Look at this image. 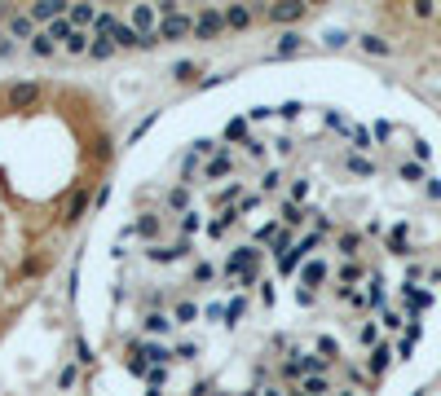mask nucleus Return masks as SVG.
<instances>
[{
	"mask_svg": "<svg viewBox=\"0 0 441 396\" xmlns=\"http://www.w3.org/2000/svg\"><path fill=\"white\" fill-rule=\"evenodd\" d=\"M304 194H309V181H296V185H292V198H296V203H300V198H304Z\"/></svg>",
	"mask_w": 441,
	"mask_h": 396,
	"instance_id": "57",
	"label": "nucleus"
},
{
	"mask_svg": "<svg viewBox=\"0 0 441 396\" xmlns=\"http://www.w3.org/2000/svg\"><path fill=\"white\" fill-rule=\"evenodd\" d=\"M362 278V264H345V269H340V286H353Z\"/></svg>",
	"mask_w": 441,
	"mask_h": 396,
	"instance_id": "39",
	"label": "nucleus"
},
{
	"mask_svg": "<svg viewBox=\"0 0 441 396\" xmlns=\"http://www.w3.org/2000/svg\"><path fill=\"white\" fill-rule=\"evenodd\" d=\"M9 53H14V44H9L5 36H0V58H9Z\"/></svg>",
	"mask_w": 441,
	"mask_h": 396,
	"instance_id": "59",
	"label": "nucleus"
},
{
	"mask_svg": "<svg viewBox=\"0 0 441 396\" xmlns=\"http://www.w3.org/2000/svg\"><path fill=\"white\" fill-rule=\"evenodd\" d=\"M154 119H159V115H146V119H142V123H137V128H133V137H128V141H137V137H146V128H150V123H154Z\"/></svg>",
	"mask_w": 441,
	"mask_h": 396,
	"instance_id": "51",
	"label": "nucleus"
},
{
	"mask_svg": "<svg viewBox=\"0 0 441 396\" xmlns=\"http://www.w3.org/2000/svg\"><path fill=\"white\" fill-rule=\"evenodd\" d=\"M296 264H304V255L292 247V251H282V255H278V273H296Z\"/></svg>",
	"mask_w": 441,
	"mask_h": 396,
	"instance_id": "29",
	"label": "nucleus"
},
{
	"mask_svg": "<svg viewBox=\"0 0 441 396\" xmlns=\"http://www.w3.org/2000/svg\"><path fill=\"white\" fill-rule=\"evenodd\" d=\"M225 141H243L247 146V119H229L225 123Z\"/></svg>",
	"mask_w": 441,
	"mask_h": 396,
	"instance_id": "27",
	"label": "nucleus"
},
{
	"mask_svg": "<svg viewBox=\"0 0 441 396\" xmlns=\"http://www.w3.org/2000/svg\"><path fill=\"white\" fill-rule=\"evenodd\" d=\"M203 313H207V317H212V322H221V326H225V308H221V304H207Z\"/></svg>",
	"mask_w": 441,
	"mask_h": 396,
	"instance_id": "53",
	"label": "nucleus"
},
{
	"mask_svg": "<svg viewBox=\"0 0 441 396\" xmlns=\"http://www.w3.org/2000/svg\"><path fill=\"white\" fill-rule=\"evenodd\" d=\"M40 97H44V88L36 84V79H22V84L9 88V106H14V111H31Z\"/></svg>",
	"mask_w": 441,
	"mask_h": 396,
	"instance_id": "3",
	"label": "nucleus"
},
{
	"mask_svg": "<svg viewBox=\"0 0 441 396\" xmlns=\"http://www.w3.org/2000/svg\"><path fill=\"white\" fill-rule=\"evenodd\" d=\"M388 251L406 255V225H393V233H388Z\"/></svg>",
	"mask_w": 441,
	"mask_h": 396,
	"instance_id": "30",
	"label": "nucleus"
},
{
	"mask_svg": "<svg viewBox=\"0 0 441 396\" xmlns=\"http://www.w3.org/2000/svg\"><path fill=\"white\" fill-rule=\"evenodd\" d=\"M349 172L353 176H375V163H371V158H362V154H349Z\"/></svg>",
	"mask_w": 441,
	"mask_h": 396,
	"instance_id": "28",
	"label": "nucleus"
},
{
	"mask_svg": "<svg viewBox=\"0 0 441 396\" xmlns=\"http://www.w3.org/2000/svg\"><path fill=\"white\" fill-rule=\"evenodd\" d=\"M194 357H199L194 343H181V348H177V361H194Z\"/></svg>",
	"mask_w": 441,
	"mask_h": 396,
	"instance_id": "50",
	"label": "nucleus"
},
{
	"mask_svg": "<svg viewBox=\"0 0 441 396\" xmlns=\"http://www.w3.org/2000/svg\"><path fill=\"white\" fill-rule=\"evenodd\" d=\"M318 352H322V357H327V361H331V352H335V357H340V348H335V339H327V335H322V339H318Z\"/></svg>",
	"mask_w": 441,
	"mask_h": 396,
	"instance_id": "44",
	"label": "nucleus"
},
{
	"mask_svg": "<svg viewBox=\"0 0 441 396\" xmlns=\"http://www.w3.org/2000/svg\"><path fill=\"white\" fill-rule=\"evenodd\" d=\"M168 207H172V211H181V216L190 211V190H186V185H177V190L168 194Z\"/></svg>",
	"mask_w": 441,
	"mask_h": 396,
	"instance_id": "23",
	"label": "nucleus"
},
{
	"mask_svg": "<svg viewBox=\"0 0 441 396\" xmlns=\"http://www.w3.org/2000/svg\"><path fill=\"white\" fill-rule=\"evenodd\" d=\"M322 282H327V260H304V264H300V286L314 290V286H322Z\"/></svg>",
	"mask_w": 441,
	"mask_h": 396,
	"instance_id": "8",
	"label": "nucleus"
},
{
	"mask_svg": "<svg viewBox=\"0 0 441 396\" xmlns=\"http://www.w3.org/2000/svg\"><path fill=\"white\" fill-rule=\"evenodd\" d=\"M243 198V185H229V190H221V203H229V207H234Z\"/></svg>",
	"mask_w": 441,
	"mask_h": 396,
	"instance_id": "43",
	"label": "nucleus"
},
{
	"mask_svg": "<svg viewBox=\"0 0 441 396\" xmlns=\"http://www.w3.org/2000/svg\"><path fill=\"white\" fill-rule=\"evenodd\" d=\"M9 36H14V40H36L40 31H36L31 14H9Z\"/></svg>",
	"mask_w": 441,
	"mask_h": 396,
	"instance_id": "10",
	"label": "nucleus"
},
{
	"mask_svg": "<svg viewBox=\"0 0 441 396\" xmlns=\"http://www.w3.org/2000/svg\"><path fill=\"white\" fill-rule=\"evenodd\" d=\"M54 49H58V44H54V40H49L44 31H40V36L31 40V53H36V58H54Z\"/></svg>",
	"mask_w": 441,
	"mask_h": 396,
	"instance_id": "32",
	"label": "nucleus"
},
{
	"mask_svg": "<svg viewBox=\"0 0 441 396\" xmlns=\"http://www.w3.org/2000/svg\"><path fill=\"white\" fill-rule=\"evenodd\" d=\"M388 361H393V352H388V343H380V348H371V361H367L371 379H380V375H384V370H388Z\"/></svg>",
	"mask_w": 441,
	"mask_h": 396,
	"instance_id": "14",
	"label": "nucleus"
},
{
	"mask_svg": "<svg viewBox=\"0 0 441 396\" xmlns=\"http://www.w3.org/2000/svg\"><path fill=\"white\" fill-rule=\"evenodd\" d=\"M318 243H322V233H304V238H296V251H300V255L309 260V251H314Z\"/></svg>",
	"mask_w": 441,
	"mask_h": 396,
	"instance_id": "33",
	"label": "nucleus"
},
{
	"mask_svg": "<svg viewBox=\"0 0 441 396\" xmlns=\"http://www.w3.org/2000/svg\"><path fill=\"white\" fill-rule=\"evenodd\" d=\"M225 172H234V158H229V150L212 154V163L203 168V176H207V181H217V176H225Z\"/></svg>",
	"mask_w": 441,
	"mask_h": 396,
	"instance_id": "13",
	"label": "nucleus"
},
{
	"mask_svg": "<svg viewBox=\"0 0 441 396\" xmlns=\"http://www.w3.org/2000/svg\"><path fill=\"white\" fill-rule=\"evenodd\" d=\"M353 146H357V150H371V137H367V128H353Z\"/></svg>",
	"mask_w": 441,
	"mask_h": 396,
	"instance_id": "46",
	"label": "nucleus"
},
{
	"mask_svg": "<svg viewBox=\"0 0 441 396\" xmlns=\"http://www.w3.org/2000/svg\"><path fill=\"white\" fill-rule=\"evenodd\" d=\"M322 40H327V49H345V44H349V36L340 31V26H335V31H327Z\"/></svg>",
	"mask_w": 441,
	"mask_h": 396,
	"instance_id": "40",
	"label": "nucleus"
},
{
	"mask_svg": "<svg viewBox=\"0 0 441 396\" xmlns=\"http://www.w3.org/2000/svg\"><path fill=\"white\" fill-rule=\"evenodd\" d=\"M111 40H115V49H150V44H159V40H146L133 22H119L111 31Z\"/></svg>",
	"mask_w": 441,
	"mask_h": 396,
	"instance_id": "6",
	"label": "nucleus"
},
{
	"mask_svg": "<svg viewBox=\"0 0 441 396\" xmlns=\"http://www.w3.org/2000/svg\"><path fill=\"white\" fill-rule=\"evenodd\" d=\"M203 229V220L194 216V211H186V216H181V233H199Z\"/></svg>",
	"mask_w": 441,
	"mask_h": 396,
	"instance_id": "41",
	"label": "nucleus"
},
{
	"mask_svg": "<svg viewBox=\"0 0 441 396\" xmlns=\"http://www.w3.org/2000/svg\"><path fill=\"white\" fill-rule=\"evenodd\" d=\"M357 247H362V238H357V233H340V238H335V251L349 255V260L357 255Z\"/></svg>",
	"mask_w": 441,
	"mask_h": 396,
	"instance_id": "25",
	"label": "nucleus"
},
{
	"mask_svg": "<svg viewBox=\"0 0 441 396\" xmlns=\"http://www.w3.org/2000/svg\"><path fill=\"white\" fill-rule=\"evenodd\" d=\"M397 176H402V181H424V163H402Z\"/></svg>",
	"mask_w": 441,
	"mask_h": 396,
	"instance_id": "35",
	"label": "nucleus"
},
{
	"mask_svg": "<svg viewBox=\"0 0 441 396\" xmlns=\"http://www.w3.org/2000/svg\"><path fill=\"white\" fill-rule=\"evenodd\" d=\"M44 36H49V40H54V44H58V40L66 44V40L75 36V26H71V18H58V22H49V26H44Z\"/></svg>",
	"mask_w": 441,
	"mask_h": 396,
	"instance_id": "17",
	"label": "nucleus"
},
{
	"mask_svg": "<svg viewBox=\"0 0 441 396\" xmlns=\"http://www.w3.org/2000/svg\"><path fill=\"white\" fill-rule=\"evenodd\" d=\"M212 273H217L212 264H194V282H212Z\"/></svg>",
	"mask_w": 441,
	"mask_h": 396,
	"instance_id": "47",
	"label": "nucleus"
},
{
	"mask_svg": "<svg viewBox=\"0 0 441 396\" xmlns=\"http://www.w3.org/2000/svg\"><path fill=\"white\" fill-rule=\"evenodd\" d=\"M282 379H300V365H296V357H292L287 365H282Z\"/></svg>",
	"mask_w": 441,
	"mask_h": 396,
	"instance_id": "55",
	"label": "nucleus"
},
{
	"mask_svg": "<svg viewBox=\"0 0 441 396\" xmlns=\"http://www.w3.org/2000/svg\"><path fill=\"white\" fill-rule=\"evenodd\" d=\"M278 115H282V119H296V115H300V101H287V106H282Z\"/></svg>",
	"mask_w": 441,
	"mask_h": 396,
	"instance_id": "54",
	"label": "nucleus"
},
{
	"mask_svg": "<svg viewBox=\"0 0 441 396\" xmlns=\"http://www.w3.org/2000/svg\"><path fill=\"white\" fill-rule=\"evenodd\" d=\"M154 264H172V260H181V255H190V243H177V247H150L146 251Z\"/></svg>",
	"mask_w": 441,
	"mask_h": 396,
	"instance_id": "11",
	"label": "nucleus"
},
{
	"mask_svg": "<svg viewBox=\"0 0 441 396\" xmlns=\"http://www.w3.org/2000/svg\"><path fill=\"white\" fill-rule=\"evenodd\" d=\"M252 18H256L252 5H229V9H225V26H229V31H247Z\"/></svg>",
	"mask_w": 441,
	"mask_h": 396,
	"instance_id": "9",
	"label": "nucleus"
},
{
	"mask_svg": "<svg viewBox=\"0 0 441 396\" xmlns=\"http://www.w3.org/2000/svg\"><path fill=\"white\" fill-rule=\"evenodd\" d=\"M142 326H146L150 335H168L177 322H172V317H164V313H146V317H142Z\"/></svg>",
	"mask_w": 441,
	"mask_h": 396,
	"instance_id": "16",
	"label": "nucleus"
},
{
	"mask_svg": "<svg viewBox=\"0 0 441 396\" xmlns=\"http://www.w3.org/2000/svg\"><path fill=\"white\" fill-rule=\"evenodd\" d=\"M111 53H115V40H93V44H89V58H93V62H106Z\"/></svg>",
	"mask_w": 441,
	"mask_h": 396,
	"instance_id": "26",
	"label": "nucleus"
},
{
	"mask_svg": "<svg viewBox=\"0 0 441 396\" xmlns=\"http://www.w3.org/2000/svg\"><path fill=\"white\" fill-rule=\"evenodd\" d=\"M142 357H146L150 365H168V361H177V352L164 348V343H150V348H142Z\"/></svg>",
	"mask_w": 441,
	"mask_h": 396,
	"instance_id": "18",
	"label": "nucleus"
},
{
	"mask_svg": "<svg viewBox=\"0 0 441 396\" xmlns=\"http://www.w3.org/2000/svg\"><path fill=\"white\" fill-rule=\"evenodd\" d=\"M172 322H177V326H190V322H199V304H190V300H186V304H177Z\"/></svg>",
	"mask_w": 441,
	"mask_h": 396,
	"instance_id": "22",
	"label": "nucleus"
},
{
	"mask_svg": "<svg viewBox=\"0 0 441 396\" xmlns=\"http://www.w3.org/2000/svg\"><path fill=\"white\" fill-rule=\"evenodd\" d=\"M362 49H367V53H375V58H388V53H393V44H388V40H380V36H362Z\"/></svg>",
	"mask_w": 441,
	"mask_h": 396,
	"instance_id": "21",
	"label": "nucleus"
},
{
	"mask_svg": "<svg viewBox=\"0 0 441 396\" xmlns=\"http://www.w3.org/2000/svg\"><path fill=\"white\" fill-rule=\"evenodd\" d=\"M75 379H80V370H75V365H66L62 375H58V387H75Z\"/></svg>",
	"mask_w": 441,
	"mask_h": 396,
	"instance_id": "42",
	"label": "nucleus"
},
{
	"mask_svg": "<svg viewBox=\"0 0 441 396\" xmlns=\"http://www.w3.org/2000/svg\"><path fill=\"white\" fill-rule=\"evenodd\" d=\"M221 31H229V26H225V9H199L194 14V40H217Z\"/></svg>",
	"mask_w": 441,
	"mask_h": 396,
	"instance_id": "1",
	"label": "nucleus"
},
{
	"mask_svg": "<svg viewBox=\"0 0 441 396\" xmlns=\"http://www.w3.org/2000/svg\"><path fill=\"white\" fill-rule=\"evenodd\" d=\"M137 233H142V238H154V233H159V216H142V220H137Z\"/></svg>",
	"mask_w": 441,
	"mask_h": 396,
	"instance_id": "36",
	"label": "nucleus"
},
{
	"mask_svg": "<svg viewBox=\"0 0 441 396\" xmlns=\"http://www.w3.org/2000/svg\"><path fill=\"white\" fill-rule=\"evenodd\" d=\"M428 198H441V181H428Z\"/></svg>",
	"mask_w": 441,
	"mask_h": 396,
	"instance_id": "58",
	"label": "nucleus"
},
{
	"mask_svg": "<svg viewBox=\"0 0 441 396\" xmlns=\"http://www.w3.org/2000/svg\"><path fill=\"white\" fill-rule=\"evenodd\" d=\"M300 31H282L278 36V44H274V58H296V53H300Z\"/></svg>",
	"mask_w": 441,
	"mask_h": 396,
	"instance_id": "12",
	"label": "nucleus"
},
{
	"mask_svg": "<svg viewBox=\"0 0 441 396\" xmlns=\"http://www.w3.org/2000/svg\"><path fill=\"white\" fill-rule=\"evenodd\" d=\"M194 168H199V154H186V163H181V172H186V176H194Z\"/></svg>",
	"mask_w": 441,
	"mask_h": 396,
	"instance_id": "56",
	"label": "nucleus"
},
{
	"mask_svg": "<svg viewBox=\"0 0 441 396\" xmlns=\"http://www.w3.org/2000/svg\"><path fill=\"white\" fill-rule=\"evenodd\" d=\"M186 36H194V18L190 14H172V18H164L159 22V44H168V40H186Z\"/></svg>",
	"mask_w": 441,
	"mask_h": 396,
	"instance_id": "2",
	"label": "nucleus"
},
{
	"mask_svg": "<svg viewBox=\"0 0 441 396\" xmlns=\"http://www.w3.org/2000/svg\"><path fill=\"white\" fill-rule=\"evenodd\" d=\"M265 396H278V392H265Z\"/></svg>",
	"mask_w": 441,
	"mask_h": 396,
	"instance_id": "62",
	"label": "nucleus"
},
{
	"mask_svg": "<svg viewBox=\"0 0 441 396\" xmlns=\"http://www.w3.org/2000/svg\"><path fill=\"white\" fill-rule=\"evenodd\" d=\"M128 22H133L137 31L146 36V40H154V36H159V9H154V5H133Z\"/></svg>",
	"mask_w": 441,
	"mask_h": 396,
	"instance_id": "4",
	"label": "nucleus"
},
{
	"mask_svg": "<svg viewBox=\"0 0 441 396\" xmlns=\"http://www.w3.org/2000/svg\"><path fill=\"white\" fill-rule=\"evenodd\" d=\"M146 396H164V392H159V387H150V392H146Z\"/></svg>",
	"mask_w": 441,
	"mask_h": 396,
	"instance_id": "60",
	"label": "nucleus"
},
{
	"mask_svg": "<svg viewBox=\"0 0 441 396\" xmlns=\"http://www.w3.org/2000/svg\"><path fill=\"white\" fill-rule=\"evenodd\" d=\"M84 211H89V190H75L71 194V203H66V211H62V225L71 229V225H80L84 220Z\"/></svg>",
	"mask_w": 441,
	"mask_h": 396,
	"instance_id": "7",
	"label": "nucleus"
},
{
	"mask_svg": "<svg viewBox=\"0 0 441 396\" xmlns=\"http://www.w3.org/2000/svg\"><path fill=\"white\" fill-rule=\"evenodd\" d=\"M66 18H71L75 31H80V26H93V22H97V9H93V5H71V14H66Z\"/></svg>",
	"mask_w": 441,
	"mask_h": 396,
	"instance_id": "15",
	"label": "nucleus"
},
{
	"mask_svg": "<svg viewBox=\"0 0 441 396\" xmlns=\"http://www.w3.org/2000/svg\"><path fill=\"white\" fill-rule=\"evenodd\" d=\"M75 361H80V365H93V348H89V339H75Z\"/></svg>",
	"mask_w": 441,
	"mask_h": 396,
	"instance_id": "37",
	"label": "nucleus"
},
{
	"mask_svg": "<svg viewBox=\"0 0 441 396\" xmlns=\"http://www.w3.org/2000/svg\"><path fill=\"white\" fill-rule=\"evenodd\" d=\"M89 44H93V40H89V36H84V31H75V36H71V40H66V44H62V49H66V53H84V49H89Z\"/></svg>",
	"mask_w": 441,
	"mask_h": 396,
	"instance_id": "34",
	"label": "nucleus"
},
{
	"mask_svg": "<svg viewBox=\"0 0 441 396\" xmlns=\"http://www.w3.org/2000/svg\"><path fill=\"white\" fill-rule=\"evenodd\" d=\"M146 379H150V387H164V379H168V375H164V365H150V375H146Z\"/></svg>",
	"mask_w": 441,
	"mask_h": 396,
	"instance_id": "48",
	"label": "nucleus"
},
{
	"mask_svg": "<svg viewBox=\"0 0 441 396\" xmlns=\"http://www.w3.org/2000/svg\"><path fill=\"white\" fill-rule=\"evenodd\" d=\"M194 154H221L217 141H194Z\"/></svg>",
	"mask_w": 441,
	"mask_h": 396,
	"instance_id": "52",
	"label": "nucleus"
},
{
	"mask_svg": "<svg viewBox=\"0 0 441 396\" xmlns=\"http://www.w3.org/2000/svg\"><path fill=\"white\" fill-rule=\"evenodd\" d=\"M309 14V5H296V0H282V5H269L265 9V22H278V26H292Z\"/></svg>",
	"mask_w": 441,
	"mask_h": 396,
	"instance_id": "5",
	"label": "nucleus"
},
{
	"mask_svg": "<svg viewBox=\"0 0 441 396\" xmlns=\"http://www.w3.org/2000/svg\"><path fill=\"white\" fill-rule=\"evenodd\" d=\"M243 313H247V300H243V295H234V300L225 304V326H239V322H243Z\"/></svg>",
	"mask_w": 441,
	"mask_h": 396,
	"instance_id": "20",
	"label": "nucleus"
},
{
	"mask_svg": "<svg viewBox=\"0 0 441 396\" xmlns=\"http://www.w3.org/2000/svg\"><path fill=\"white\" fill-rule=\"evenodd\" d=\"M278 181H282V176H278V172H274V168H269V172H265V176H261V190H265V194H269V190H278Z\"/></svg>",
	"mask_w": 441,
	"mask_h": 396,
	"instance_id": "45",
	"label": "nucleus"
},
{
	"mask_svg": "<svg viewBox=\"0 0 441 396\" xmlns=\"http://www.w3.org/2000/svg\"><path fill=\"white\" fill-rule=\"evenodd\" d=\"M287 396H304V392H300V387H292V392H287Z\"/></svg>",
	"mask_w": 441,
	"mask_h": 396,
	"instance_id": "61",
	"label": "nucleus"
},
{
	"mask_svg": "<svg viewBox=\"0 0 441 396\" xmlns=\"http://www.w3.org/2000/svg\"><path fill=\"white\" fill-rule=\"evenodd\" d=\"M239 216H243V211H239V207H225V211H221V216H217L212 225H207V229H212V238H221V233H225L229 225H234V220H239Z\"/></svg>",
	"mask_w": 441,
	"mask_h": 396,
	"instance_id": "19",
	"label": "nucleus"
},
{
	"mask_svg": "<svg viewBox=\"0 0 441 396\" xmlns=\"http://www.w3.org/2000/svg\"><path fill=\"white\" fill-rule=\"evenodd\" d=\"M111 154H115V150H111V137H97V158H101V163H106Z\"/></svg>",
	"mask_w": 441,
	"mask_h": 396,
	"instance_id": "49",
	"label": "nucleus"
},
{
	"mask_svg": "<svg viewBox=\"0 0 441 396\" xmlns=\"http://www.w3.org/2000/svg\"><path fill=\"white\" fill-rule=\"evenodd\" d=\"M282 225H287V229L304 225V211H300V203H287V207H282Z\"/></svg>",
	"mask_w": 441,
	"mask_h": 396,
	"instance_id": "31",
	"label": "nucleus"
},
{
	"mask_svg": "<svg viewBox=\"0 0 441 396\" xmlns=\"http://www.w3.org/2000/svg\"><path fill=\"white\" fill-rule=\"evenodd\" d=\"M300 392H304V396H327L331 383H327L322 375H314V379H300Z\"/></svg>",
	"mask_w": 441,
	"mask_h": 396,
	"instance_id": "24",
	"label": "nucleus"
},
{
	"mask_svg": "<svg viewBox=\"0 0 441 396\" xmlns=\"http://www.w3.org/2000/svg\"><path fill=\"white\" fill-rule=\"evenodd\" d=\"M172 79H181V84H190V79H194V62H177V66H172Z\"/></svg>",
	"mask_w": 441,
	"mask_h": 396,
	"instance_id": "38",
	"label": "nucleus"
}]
</instances>
